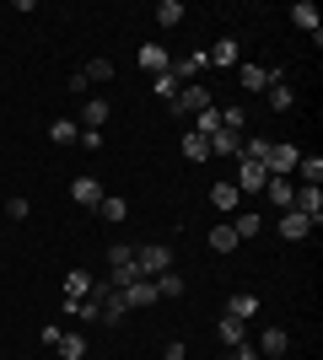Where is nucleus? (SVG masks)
Here are the masks:
<instances>
[{
	"label": "nucleus",
	"mask_w": 323,
	"mask_h": 360,
	"mask_svg": "<svg viewBox=\"0 0 323 360\" xmlns=\"http://www.w3.org/2000/svg\"><path fill=\"white\" fill-rule=\"evenodd\" d=\"M103 280H108L113 290H124V285H135V280H140L135 248H129V242H113V248H108V274H103Z\"/></svg>",
	"instance_id": "1"
},
{
	"label": "nucleus",
	"mask_w": 323,
	"mask_h": 360,
	"mask_svg": "<svg viewBox=\"0 0 323 360\" xmlns=\"http://www.w3.org/2000/svg\"><path fill=\"white\" fill-rule=\"evenodd\" d=\"M135 269H140V280L167 274L172 269V248H167V242H140V248H135Z\"/></svg>",
	"instance_id": "2"
},
{
	"label": "nucleus",
	"mask_w": 323,
	"mask_h": 360,
	"mask_svg": "<svg viewBox=\"0 0 323 360\" xmlns=\"http://www.w3.org/2000/svg\"><path fill=\"white\" fill-rule=\"evenodd\" d=\"M296 162H302V146H291V140H270V150H264V172H270V178H291Z\"/></svg>",
	"instance_id": "3"
},
{
	"label": "nucleus",
	"mask_w": 323,
	"mask_h": 360,
	"mask_svg": "<svg viewBox=\"0 0 323 360\" xmlns=\"http://www.w3.org/2000/svg\"><path fill=\"white\" fill-rule=\"evenodd\" d=\"M215 97H210V86H200V81H189V86H178V97H172V113L184 119V113H205Z\"/></svg>",
	"instance_id": "4"
},
{
	"label": "nucleus",
	"mask_w": 323,
	"mask_h": 360,
	"mask_svg": "<svg viewBox=\"0 0 323 360\" xmlns=\"http://www.w3.org/2000/svg\"><path fill=\"white\" fill-rule=\"evenodd\" d=\"M270 81H286V70H275V65H237V86L243 91H264Z\"/></svg>",
	"instance_id": "5"
},
{
	"label": "nucleus",
	"mask_w": 323,
	"mask_h": 360,
	"mask_svg": "<svg viewBox=\"0 0 323 360\" xmlns=\"http://www.w3.org/2000/svg\"><path fill=\"white\" fill-rule=\"evenodd\" d=\"M237 194H264V183H270V172H264V162H243L237 156Z\"/></svg>",
	"instance_id": "6"
},
{
	"label": "nucleus",
	"mask_w": 323,
	"mask_h": 360,
	"mask_svg": "<svg viewBox=\"0 0 323 360\" xmlns=\"http://www.w3.org/2000/svg\"><path fill=\"white\" fill-rule=\"evenodd\" d=\"M296 215H308L312 221V231H318V221H323V188H312V183H296V205H291Z\"/></svg>",
	"instance_id": "7"
},
{
	"label": "nucleus",
	"mask_w": 323,
	"mask_h": 360,
	"mask_svg": "<svg viewBox=\"0 0 323 360\" xmlns=\"http://www.w3.org/2000/svg\"><path fill=\"white\" fill-rule=\"evenodd\" d=\"M205 60H210L215 70H232V65H243V44H237V38H215V44L205 49Z\"/></svg>",
	"instance_id": "8"
},
{
	"label": "nucleus",
	"mask_w": 323,
	"mask_h": 360,
	"mask_svg": "<svg viewBox=\"0 0 323 360\" xmlns=\"http://www.w3.org/2000/svg\"><path fill=\"white\" fill-rule=\"evenodd\" d=\"M205 65H210V60H205V49H194V54H178V60L167 65V75L178 81V86H189V81H194V75H200Z\"/></svg>",
	"instance_id": "9"
},
{
	"label": "nucleus",
	"mask_w": 323,
	"mask_h": 360,
	"mask_svg": "<svg viewBox=\"0 0 323 360\" xmlns=\"http://www.w3.org/2000/svg\"><path fill=\"white\" fill-rule=\"evenodd\" d=\"M119 296H124V307H129V312H146V307H156V301H162L151 280H135V285H124Z\"/></svg>",
	"instance_id": "10"
},
{
	"label": "nucleus",
	"mask_w": 323,
	"mask_h": 360,
	"mask_svg": "<svg viewBox=\"0 0 323 360\" xmlns=\"http://www.w3.org/2000/svg\"><path fill=\"white\" fill-rule=\"evenodd\" d=\"M210 205H215L221 215H237V205H243V194H237V183H232V178L210 183Z\"/></svg>",
	"instance_id": "11"
},
{
	"label": "nucleus",
	"mask_w": 323,
	"mask_h": 360,
	"mask_svg": "<svg viewBox=\"0 0 323 360\" xmlns=\"http://www.w3.org/2000/svg\"><path fill=\"white\" fill-rule=\"evenodd\" d=\"M70 199H76L81 210H97V205H103V183L97 178H76L70 183Z\"/></svg>",
	"instance_id": "12"
},
{
	"label": "nucleus",
	"mask_w": 323,
	"mask_h": 360,
	"mask_svg": "<svg viewBox=\"0 0 323 360\" xmlns=\"http://www.w3.org/2000/svg\"><path fill=\"white\" fill-rule=\"evenodd\" d=\"M227 317H237V323L259 317V296H253V290H232L227 296Z\"/></svg>",
	"instance_id": "13"
},
{
	"label": "nucleus",
	"mask_w": 323,
	"mask_h": 360,
	"mask_svg": "<svg viewBox=\"0 0 323 360\" xmlns=\"http://www.w3.org/2000/svg\"><path fill=\"white\" fill-rule=\"evenodd\" d=\"M275 231H280V237H286V242H302V237H308V231H312V221H308V215H296V210H280Z\"/></svg>",
	"instance_id": "14"
},
{
	"label": "nucleus",
	"mask_w": 323,
	"mask_h": 360,
	"mask_svg": "<svg viewBox=\"0 0 323 360\" xmlns=\"http://www.w3.org/2000/svg\"><path fill=\"white\" fill-rule=\"evenodd\" d=\"M264 194H270L275 210H291V205H296V183L291 178H270V183H264Z\"/></svg>",
	"instance_id": "15"
},
{
	"label": "nucleus",
	"mask_w": 323,
	"mask_h": 360,
	"mask_svg": "<svg viewBox=\"0 0 323 360\" xmlns=\"http://www.w3.org/2000/svg\"><path fill=\"white\" fill-rule=\"evenodd\" d=\"M237 150H243V135H237V129H215V135H210V156L237 162Z\"/></svg>",
	"instance_id": "16"
},
{
	"label": "nucleus",
	"mask_w": 323,
	"mask_h": 360,
	"mask_svg": "<svg viewBox=\"0 0 323 360\" xmlns=\"http://www.w3.org/2000/svg\"><path fill=\"white\" fill-rule=\"evenodd\" d=\"M172 65V54L162 44H140V70H151V75H162Z\"/></svg>",
	"instance_id": "17"
},
{
	"label": "nucleus",
	"mask_w": 323,
	"mask_h": 360,
	"mask_svg": "<svg viewBox=\"0 0 323 360\" xmlns=\"http://www.w3.org/2000/svg\"><path fill=\"white\" fill-rule=\"evenodd\" d=\"M291 22L302 32H312V44H318V6H312V0H296V6H291Z\"/></svg>",
	"instance_id": "18"
},
{
	"label": "nucleus",
	"mask_w": 323,
	"mask_h": 360,
	"mask_svg": "<svg viewBox=\"0 0 323 360\" xmlns=\"http://www.w3.org/2000/svg\"><path fill=\"white\" fill-rule=\"evenodd\" d=\"M264 91H270V108H275V113H291V108H296V91H291V81H270Z\"/></svg>",
	"instance_id": "19"
},
{
	"label": "nucleus",
	"mask_w": 323,
	"mask_h": 360,
	"mask_svg": "<svg viewBox=\"0 0 323 360\" xmlns=\"http://www.w3.org/2000/svg\"><path fill=\"white\" fill-rule=\"evenodd\" d=\"M232 231H237V242L259 237V231H264V215H259V210H243V215H232Z\"/></svg>",
	"instance_id": "20"
},
{
	"label": "nucleus",
	"mask_w": 323,
	"mask_h": 360,
	"mask_svg": "<svg viewBox=\"0 0 323 360\" xmlns=\"http://www.w3.org/2000/svg\"><path fill=\"white\" fill-rule=\"evenodd\" d=\"M151 22H156V27H184V6H178V0H156Z\"/></svg>",
	"instance_id": "21"
},
{
	"label": "nucleus",
	"mask_w": 323,
	"mask_h": 360,
	"mask_svg": "<svg viewBox=\"0 0 323 360\" xmlns=\"http://www.w3.org/2000/svg\"><path fill=\"white\" fill-rule=\"evenodd\" d=\"M81 129H103V124H108V103H103V97H92V103H81Z\"/></svg>",
	"instance_id": "22"
},
{
	"label": "nucleus",
	"mask_w": 323,
	"mask_h": 360,
	"mask_svg": "<svg viewBox=\"0 0 323 360\" xmlns=\"http://www.w3.org/2000/svg\"><path fill=\"white\" fill-rule=\"evenodd\" d=\"M49 140H54V146H76V140H81V124L76 119H54V124H49Z\"/></svg>",
	"instance_id": "23"
},
{
	"label": "nucleus",
	"mask_w": 323,
	"mask_h": 360,
	"mask_svg": "<svg viewBox=\"0 0 323 360\" xmlns=\"http://www.w3.org/2000/svg\"><path fill=\"white\" fill-rule=\"evenodd\" d=\"M124 317H129V307H124V296L113 290V296L97 307V323H108V328H113V323H124Z\"/></svg>",
	"instance_id": "24"
},
{
	"label": "nucleus",
	"mask_w": 323,
	"mask_h": 360,
	"mask_svg": "<svg viewBox=\"0 0 323 360\" xmlns=\"http://www.w3.org/2000/svg\"><path fill=\"white\" fill-rule=\"evenodd\" d=\"M221 345H227V349H243V345H248V323H237V317H221Z\"/></svg>",
	"instance_id": "25"
},
{
	"label": "nucleus",
	"mask_w": 323,
	"mask_h": 360,
	"mask_svg": "<svg viewBox=\"0 0 323 360\" xmlns=\"http://www.w3.org/2000/svg\"><path fill=\"white\" fill-rule=\"evenodd\" d=\"M286 349H291V333H286V328H264L259 355H286Z\"/></svg>",
	"instance_id": "26"
},
{
	"label": "nucleus",
	"mask_w": 323,
	"mask_h": 360,
	"mask_svg": "<svg viewBox=\"0 0 323 360\" xmlns=\"http://www.w3.org/2000/svg\"><path fill=\"white\" fill-rule=\"evenodd\" d=\"M97 215H103L108 226H124V215H129V205H124L119 194H103V205H97Z\"/></svg>",
	"instance_id": "27"
},
{
	"label": "nucleus",
	"mask_w": 323,
	"mask_h": 360,
	"mask_svg": "<svg viewBox=\"0 0 323 360\" xmlns=\"http://www.w3.org/2000/svg\"><path fill=\"white\" fill-rule=\"evenodd\" d=\"M151 285H156V296H162V301H178V296H184V274H156V280H151Z\"/></svg>",
	"instance_id": "28"
},
{
	"label": "nucleus",
	"mask_w": 323,
	"mask_h": 360,
	"mask_svg": "<svg viewBox=\"0 0 323 360\" xmlns=\"http://www.w3.org/2000/svg\"><path fill=\"white\" fill-rule=\"evenodd\" d=\"M215 113H221V129H237V135L248 129V108L243 103H227V108H215Z\"/></svg>",
	"instance_id": "29"
},
{
	"label": "nucleus",
	"mask_w": 323,
	"mask_h": 360,
	"mask_svg": "<svg viewBox=\"0 0 323 360\" xmlns=\"http://www.w3.org/2000/svg\"><path fill=\"white\" fill-rule=\"evenodd\" d=\"M296 178H302V183H312V188H323V162L302 150V162H296Z\"/></svg>",
	"instance_id": "30"
},
{
	"label": "nucleus",
	"mask_w": 323,
	"mask_h": 360,
	"mask_svg": "<svg viewBox=\"0 0 323 360\" xmlns=\"http://www.w3.org/2000/svg\"><path fill=\"white\" fill-rule=\"evenodd\" d=\"M60 360H87V339H81V333H60Z\"/></svg>",
	"instance_id": "31"
},
{
	"label": "nucleus",
	"mask_w": 323,
	"mask_h": 360,
	"mask_svg": "<svg viewBox=\"0 0 323 360\" xmlns=\"http://www.w3.org/2000/svg\"><path fill=\"white\" fill-rule=\"evenodd\" d=\"M210 248H215V253H237V231H232V221H221L210 231Z\"/></svg>",
	"instance_id": "32"
},
{
	"label": "nucleus",
	"mask_w": 323,
	"mask_h": 360,
	"mask_svg": "<svg viewBox=\"0 0 323 360\" xmlns=\"http://www.w3.org/2000/svg\"><path fill=\"white\" fill-rule=\"evenodd\" d=\"M87 290H92V274H87V269H70V274H65V296H70V301H81Z\"/></svg>",
	"instance_id": "33"
},
{
	"label": "nucleus",
	"mask_w": 323,
	"mask_h": 360,
	"mask_svg": "<svg viewBox=\"0 0 323 360\" xmlns=\"http://www.w3.org/2000/svg\"><path fill=\"white\" fill-rule=\"evenodd\" d=\"M215 129H221V113H215V103H210L205 113H194V135H205V140H210Z\"/></svg>",
	"instance_id": "34"
},
{
	"label": "nucleus",
	"mask_w": 323,
	"mask_h": 360,
	"mask_svg": "<svg viewBox=\"0 0 323 360\" xmlns=\"http://www.w3.org/2000/svg\"><path fill=\"white\" fill-rule=\"evenodd\" d=\"M184 156H189V162H205V156H210V140L189 129V135H184Z\"/></svg>",
	"instance_id": "35"
},
{
	"label": "nucleus",
	"mask_w": 323,
	"mask_h": 360,
	"mask_svg": "<svg viewBox=\"0 0 323 360\" xmlns=\"http://www.w3.org/2000/svg\"><path fill=\"white\" fill-rule=\"evenodd\" d=\"M87 81H108V75H113V60H87Z\"/></svg>",
	"instance_id": "36"
},
{
	"label": "nucleus",
	"mask_w": 323,
	"mask_h": 360,
	"mask_svg": "<svg viewBox=\"0 0 323 360\" xmlns=\"http://www.w3.org/2000/svg\"><path fill=\"white\" fill-rule=\"evenodd\" d=\"M151 86H156V97H178V81H172L167 70H162V75H151Z\"/></svg>",
	"instance_id": "37"
},
{
	"label": "nucleus",
	"mask_w": 323,
	"mask_h": 360,
	"mask_svg": "<svg viewBox=\"0 0 323 360\" xmlns=\"http://www.w3.org/2000/svg\"><path fill=\"white\" fill-rule=\"evenodd\" d=\"M6 215H11V221H27V215H32V205H27V199H22V194H16L11 205H6Z\"/></svg>",
	"instance_id": "38"
},
{
	"label": "nucleus",
	"mask_w": 323,
	"mask_h": 360,
	"mask_svg": "<svg viewBox=\"0 0 323 360\" xmlns=\"http://www.w3.org/2000/svg\"><path fill=\"white\" fill-rule=\"evenodd\" d=\"M76 146H81V150H97V146H103V129H81Z\"/></svg>",
	"instance_id": "39"
},
{
	"label": "nucleus",
	"mask_w": 323,
	"mask_h": 360,
	"mask_svg": "<svg viewBox=\"0 0 323 360\" xmlns=\"http://www.w3.org/2000/svg\"><path fill=\"white\" fill-rule=\"evenodd\" d=\"M232 360H259V349H253V345H243V349H232Z\"/></svg>",
	"instance_id": "40"
}]
</instances>
